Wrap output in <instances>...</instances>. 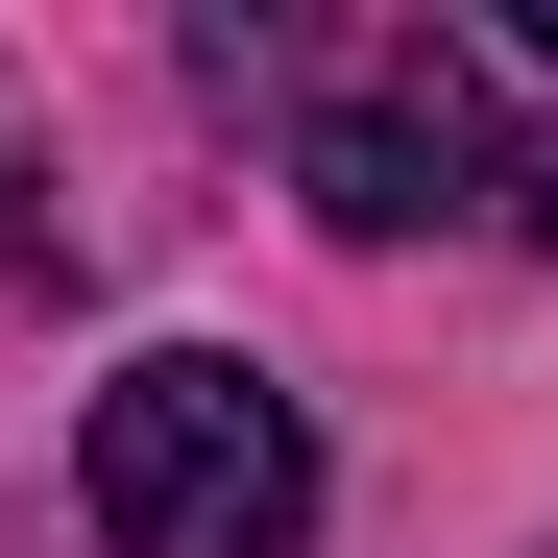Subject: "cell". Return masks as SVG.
Wrapping results in <instances>:
<instances>
[{"instance_id":"6da1fadb","label":"cell","mask_w":558,"mask_h":558,"mask_svg":"<svg viewBox=\"0 0 558 558\" xmlns=\"http://www.w3.org/2000/svg\"><path fill=\"white\" fill-rule=\"evenodd\" d=\"M73 510H98V558H316V413L219 340H146L73 437Z\"/></svg>"},{"instance_id":"7a4b0ae2","label":"cell","mask_w":558,"mask_h":558,"mask_svg":"<svg viewBox=\"0 0 558 558\" xmlns=\"http://www.w3.org/2000/svg\"><path fill=\"white\" fill-rule=\"evenodd\" d=\"M510 170H534V122L486 98V49H461V25L364 49L340 98L292 122V195H316L340 243H413V219H510Z\"/></svg>"}]
</instances>
